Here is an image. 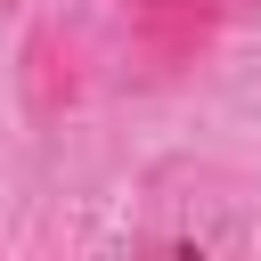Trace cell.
<instances>
[{
    "label": "cell",
    "instance_id": "7a4b0ae2",
    "mask_svg": "<svg viewBox=\"0 0 261 261\" xmlns=\"http://www.w3.org/2000/svg\"><path fill=\"white\" fill-rule=\"evenodd\" d=\"M24 98H33V114H65L82 98V49H73L65 24H33V41H24Z\"/></svg>",
    "mask_w": 261,
    "mask_h": 261
},
{
    "label": "cell",
    "instance_id": "6da1fadb",
    "mask_svg": "<svg viewBox=\"0 0 261 261\" xmlns=\"http://www.w3.org/2000/svg\"><path fill=\"white\" fill-rule=\"evenodd\" d=\"M220 24H228V0H122V49L155 82L204 65L212 41H220Z\"/></svg>",
    "mask_w": 261,
    "mask_h": 261
},
{
    "label": "cell",
    "instance_id": "3957f363",
    "mask_svg": "<svg viewBox=\"0 0 261 261\" xmlns=\"http://www.w3.org/2000/svg\"><path fill=\"white\" fill-rule=\"evenodd\" d=\"M228 8H261V0H228Z\"/></svg>",
    "mask_w": 261,
    "mask_h": 261
}]
</instances>
